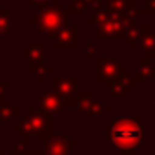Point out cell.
<instances>
[{
  "mask_svg": "<svg viewBox=\"0 0 155 155\" xmlns=\"http://www.w3.org/2000/svg\"><path fill=\"white\" fill-rule=\"evenodd\" d=\"M139 139V130L133 126H120L115 130V140L120 144H131Z\"/></svg>",
  "mask_w": 155,
  "mask_h": 155,
  "instance_id": "6da1fadb",
  "label": "cell"
}]
</instances>
